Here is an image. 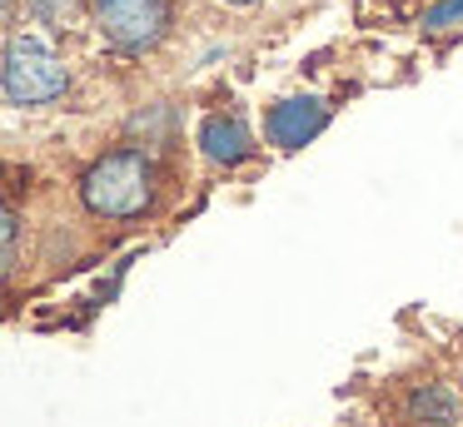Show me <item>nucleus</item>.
<instances>
[{
  "label": "nucleus",
  "mask_w": 463,
  "mask_h": 427,
  "mask_svg": "<svg viewBox=\"0 0 463 427\" xmlns=\"http://www.w3.org/2000/svg\"><path fill=\"white\" fill-rule=\"evenodd\" d=\"M15 238H21V218H15V209H5V214H0V244H5V274H11L15 268Z\"/></svg>",
  "instance_id": "8"
},
{
  "label": "nucleus",
  "mask_w": 463,
  "mask_h": 427,
  "mask_svg": "<svg viewBox=\"0 0 463 427\" xmlns=\"http://www.w3.org/2000/svg\"><path fill=\"white\" fill-rule=\"evenodd\" d=\"M200 149H204V159L234 169V164H244V159L254 154V135H250V125H244L240 115H204Z\"/></svg>",
  "instance_id": "5"
},
{
  "label": "nucleus",
  "mask_w": 463,
  "mask_h": 427,
  "mask_svg": "<svg viewBox=\"0 0 463 427\" xmlns=\"http://www.w3.org/2000/svg\"><path fill=\"white\" fill-rule=\"evenodd\" d=\"M324 125H329V105L314 99V95H299V99H279V105L269 109L264 135L279 149H299V144H309L314 135H324Z\"/></svg>",
  "instance_id": "4"
},
{
  "label": "nucleus",
  "mask_w": 463,
  "mask_h": 427,
  "mask_svg": "<svg viewBox=\"0 0 463 427\" xmlns=\"http://www.w3.org/2000/svg\"><path fill=\"white\" fill-rule=\"evenodd\" d=\"M458 20H463V0H439V5L423 15V25H429V30H443V25H458Z\"/></svg>",
  "instance_id": "9"
},
{
  "label": "nucleus",
  "mask_w": 463,
  "mask_h": 427,
  "mask_svg": "<svg viewBox=\"0 0 463 427\" xmlns=\"http://www.w3.org/2000/svg\"><path fill=\"white\" fill-rule=\"evenodd\" d=\"M224 5H260V0H224Z\"/></svg>",
  "instance_id": "10"
},
{
  "label": "nucleus",
  "mask_w": 463,
  "mask_h": 427,
  "mask_svg": "<svg viewBox=\"0 0 463 427\" xmlns=\"http://www.w3.org/2000/svg\"><path fill=\"white\" fill-rule=\"evenodd\" d=\"M413 417H423V422H453V397L443 393L439 383H423L419 393L409 397Z\"/></svg>",
  "instance_id": "7"
},
{
  "label": "nucleus",
  "mask_w": 463,
  "mask_h": 427,
  "mask_svg": "<svg viewBox=\"0 0 463 427\" xmlns=\"http://www.w3.org/2000/svg\"><path fill=\"white\" fill-rule=\"evenodd\" d=\"M0 85L11 105H51L71 89V70L55 55V45L35 35H11L5 40V65H0Z\"/></svg>",
  "instance_id": "2"
},
{
  "label": "nucleus",
  "mask_w": 463,
  "mask_h": 427,
  "mask_svg": "<svg viewBox=\"0 0 463 427\" xmlns=\"http://www.w3.org/2000/svg\"><path fill=\"white\" fill-rule=\"evenodd\" d=\"M155 199V164L140 149H110L80 174V204L95 218H135Z\"/></svg>",
  "instance_id": "1"
},
{
  "label": "nucleus",
  "mask_w": 463,
  "mask_h": 427,
  "mask_svg": "<svg viewBox=\"0 0 463 427\" xmlns=\"http://www.w3.org/2000/svg\"><path fill=\"white\" fill-rule=\"evenodd\" d=\"M25 10H31L41 25H51L55 35H65V30H75L85 20L80 0H25Z\"/></svg>",
  "instance_id": "6"
},
{
  "label": "nucleus",
  "mask_w": 463,
  "mask_h": 427,
  "mask_svg": "<svg viewBox=\"0 0 463 427\" xmlns=\"http://www.w3.org/2000/svg\"><path fill=\"white\" fill-rule=\"evenodd\" d=\"M95 15L120 50H150L170 30V0H95Z\"/></svg>",
  "instance_id": "3"
}]
</instances>
